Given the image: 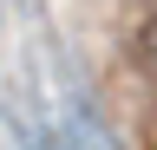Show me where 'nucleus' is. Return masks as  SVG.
Segmentation results:
<instances>
[{
  "label": "nucleus",
  "instance_id": "obj_1",
  "mask_svg": "<svg viewBox=\"0 0 157 150\" xmlns=\"http://www.w3.org/2000/svg\"><path fill=\"white\" fill-rule=\"evenodd\" d=\"M137 72H144V85L157 91V20L137 33Z\"/></svg>",
  "mask_w": 157,
  "mask_h": 150
}]
</instances>
